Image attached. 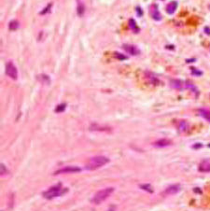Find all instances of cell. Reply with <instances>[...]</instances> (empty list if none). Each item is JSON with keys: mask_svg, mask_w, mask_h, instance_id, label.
<instances>
[{"mask_svg": "<svg viewBox=\"0 0 210 211\" xmlns=\"http://www.w3.org/2000/svg\"><path fill=\"white\" fill-rule=\"evenodd\" d=\"M107 163H109V159L107 157H105V156H95V157L91 158L87 162L85 169L89 171H94L104 166Z\"/></svg>", "mask_w": 210, "mask_h": 211, "instance_id": "1", "label": "cell"}, {"mask_svg": "<svg viewBox=\"0 0 210 211\" xmlns=\"http://www.w3.org/2000/svg\"><path fill=\"white\" fill-rule=\"evenodd\" d=\"M66 192H67V189L63 188L62 183H58L56 185H54V186H52L50 189H48L47 191H45L43 193H42V195H43L45 199L52 200L53 198H56L58 196L63 195Z\"/></svg>", "mask_w": 210, "mask_h": 211, "instance_id": "2", "label": "cell"}, {"mask_svg": "<svg viewBox=\"0 0 210 211\" xmlns=\"http://www.w3.org/2000/svg\"><path fill=\"white\" fill-rule=\"evenodd\" d=\"M114 190H115L114 188H106V189L101 190V191H98L94 195L91 202L94 205H100L101 203H103L105 200H107V198L112 194Z\"/></svg>", "mask_w": 210, "mask_h": 211, "instance_id": "3", "label": "cell"}, {"mask_svg": "<svg viewBox=\"0 0 210 211\" xmlns=\"http://www.w3.org/2000/svg\"><path fill=\"white\" fill-rule=\"evenodd\" d=\"M6 74L8 77H10L11 79L16 81L18 79V70L12 62H8L6 65Z\"/></svg>", "mask_w": 210, "mask_h": 211, "instance_id": "4", "label": "cell"}, {"mask_svg": "<svg viewBox=\"0 0 210 211\" xmlns=\"http://www.w3.org/2000/svg\"><path fill=\"white\" fill-rule=\"evenodd\" d=\"M81 171V168L78 166H65L56 170L53 173V175L57 176L61 174H69V173H78Z\"/></svg>", "mask_w": 210, "mask_h": 211, "instance_id": "5", "label": "cell"}, {"mask_svg": "<svg viewBox=\"0 0 210 211\" xmlns=\"http://www.w3.org/2000/svg\"><path fill=\"white\" fill-rule=\"evenodd\" d=\"M145 78L147 79V81H148L149 84H151V85L158 86L159 84L161 83L160 79H158L157 76L153 74L152 72H145Z\"/></svg>", "mask_w": 210, "mask_h": 211, "instance_id": "6", "label": "cell"}, {"mask_svg": "<svg viewBox=\"0 0 210 211\" xmlns=\"http://www.w3.org/2000/svg\"><path fill=\"white\" fill-rule=\"evenodd\" d=\"M181 191V186L179 184H175V185H171V186L167 187L165 192H162L163 195H174L176 194L178 192Z\"/></svg>", "mask_w": 210, "mask_h": 211, "instance_id": "7", "label": "cell"}, {"mask_svg": "<svg viewBox=\"0 0 210 211\" xmlns=\"http://www.w3.org/2000/svg\"><path fill=\"white\" fill-rule=\"evenodd\" d=\"M91 131H95V132H110L111 128L107 125H102L98 123H92L90 125Z\"/></svg>", "mask_w": 210, "mask_h": 211, "instance_id": "8", "label": "cell"}, {"mask_svg": "<svg viewBox=\"0 0 210 211\" xmlns=\"http://www.w3.org/2000/svg\"><path fill=\"white\" fill-rule=\"evenodd\" d=\"M123 48L124 49V50H126L129 54L131 55H138L140 53V50L138 48H136V46L134 45H130V44H125L123 46Z\"/></svg>", "mask_w": 210, "mask_h": 211, "instance_id": "9", "label": "cell"}, {"mask_svg": "<svg viewBox=\"0 0 210 211\" xmlns=\"http://www.w3.org/2000/svg\"><path fill=\"white\" fill-rule=\"evenodd\" d=\"M170 86L172 88H174L176 90H183L184 88H186V85H185V82L179 81V79H172L170 81Z\"/></svg>", "mask_w": 210, "mask_h": 211, "instance_id": "10", "label": "cell"}, {"mask_svg": "<svg viewBox=\"0 0 210 211\" xmlns=\"http://www.w3.org/2000/svg\"><path fill=\"white\" fill-rule=\"evenodd\" d=\"M176 127H178V130L179 133H186L189 131V129H190V124H189V122H187L186 121H179L178 122Z\"/></svg>", "mask_w": 210, "mask_h": 211, "instance_id": "11", "label": "cell"}, {"mask_svg": "<svg viewBox=\"0 0 210 211\" xmlns=\"http://www.w3.org/2000/svg\"><path fill=\"white\" fill-rule=\"evenodd\" d=\"M171 144H172V141L169 140V139H166V138L159 139V140L155 141L153 143V145L155 147H158V148H165V147H167V146H170Z\"/></svg>", "mask_w": 210, "mask_h": 211, "instance_id": "12", "label": "cell"}, {"mask_svg": "<svg viewBox=\"0 0 210 211\" xmlns=\"http://www.w3.org/2000/svg\"><path fill=\"white\" fill-rule=\"evenodd\" d=\"M150 15H151V17H152V19L155 20V21H160L162 19V16H161V14H160V11L158 10L157 7L155 5L152 6V8H151Z\"/></svg>", "mask_w": 210, "mask_h": 211, "instance_id": "13", "label": "cell"}, {"mask_svg": "<svg viewBox=\"0 0 210 211\" xmlns=\"http://www.w3.org/2000/svg\"><path fill=\"white\" fill-rule=\"evenodd\" d=\"M199 171L203 173H208L210 172V162L209 161H204L200 163L199 165Z\"/></svg>", "mask_w": 210, "mask_h": 211, "instance_id": "14", "label": "cell"}, {"mask_svg": "<svg viewBox=\"0 0 210 211\" xmlns=\"http://www.w3.org/2000/svg\"><path fill=\"white\" fill-rule=\"evenodd\" d=\"M176 8H178V3H176V1H172V2H170V3L167 5V7H166V11H167V13L173 14L174 12L176 11Z\"/></svg>", "mask_w": 210, "mask_h": 211, "instance_id": "15", "label": "cell"}, {"mask_svg": "<svg viewBox=\"0 0 210 211\" xmlns=\"http://www.w3.org/2000/svg\"><path fill=\"white\" fill-rule=\"evenodd\" d=\"M37 78H39V81L41 83L45 84V85H49V84L50 83V79L49 76L46 75V74H41Z\"/></svg>", "mask_w": 210, "mask_h": 211, "instance_id": "16", "label": "cell"}, {"mask_svg": "<svg viewBox=\"0 0 210 211\" xmlns=\"http://www.w3.org/2000/svg\"><path fill=\"white\" fill-rule=\"evenodd\" d=\"M199 114L201 117H203L204 119H205L210 122V111L209 110H207V109H199Z\"/></svg>", "mask_w": 210, "mask_h": 211, "instance_id": "17", "label": "cell"}, {"mask_svg": "<svg viewBox=\"0 0 210 211\" xmlns=\"http://www.w3.org/2000/svg\"><path fill=\"white\" fill-rule=\"evenodd\" d=\"M129 27L131 28V30L134 33H138V32H139V28H138L136 23L134 22L133 19H130L129 20Z\"/></svg>", "mask_w": 210, "mask_h": 211, "instance_id": "18", "label": "cell"}, {"mask_svg": "<svg viewBox=\"0 0 210 211\" xmlns=\"http://www.w3.org/2000/svg\"><path fill=\"white\" fill-rule=\"evenodd\" d=\"M19 26H20V23L18 21H16V20H12L10 23V24H8V27H10V29L12 31L17 30V29L19 28Z\"/></svg>", "mask_w": 210, "mask_h": 211, "instance_id": "19", "label": "cell"}, {"mask_svg": "<svg viewBox=\"0 0 210 211\" xmlns=\"http://www.w3.org/2000/svg\"><path fill=\"white\" fill-rule=\"evenodd\" d=\"M77 11H78V16H82L84 14V12H85V7H84V5L81 2H78V7H77Z\"/></svg>", "mask_w": 210, "mask_h": 211, "instance_id": "20", "label": "cell"}, {"mask_svg": "<svg viewBox=\"0 0 210 211\" xmlns=\"http://www.w3.org/2000/svg\"><path fill=\"white\" fill-rule=\"evenodd\" d=\"M140 188L144 190V191L149 192V193H152L153 192V188H152V186H151L150 184H143V185H140Z\"/></svg>", "mask_w": 210, "mask_h": 211, "instance_id": "21", "label": "cell"}, {"mask_svg": "<svg viewBox=\"0 0 210 211\" xmlns=\"http://www.w3.org/2000/svg\"><path fill=\"white\" fill-rule=\"evenodd\" d=\"M65 108H66V105H65V103L60 104V105H58V106H57V108H55V111H56L57 113L63 112V111H65Z\"/></svg>", "mask_w": 210, "mask_h": 211, "instance_id": "22", "label": "cell"}, {"mask_svg": "<svg viewBox=\"0 0 210 211\" xmlns=\"http://www.w3.org/2000/svg\"><path fill=\"white\" fill-rule=\"evenodd\" d=\"M114 55L116 56L117 59H119V60H126V59H127V57H126L125 55H123V54H120L119 52H115Z\"/></svg>", "mask_w": 210, "mask_h": 211, "instance_id": "23", "label": "cell"}, {"mask_svg": "<svg viewBox=\"0 0 210 211\" xmlns=\"http://www.w3.org/2000/svg\"><path fill=\"white\" fill-rule=\"evenodd\" d=\"M7 172H8V170H7V167L5 166V164L1 163V176L5 175Z\"/></svg>", "mask_w": 210, "mask_h": 211, "instance_id": "24", "label": "cell"}, {"mask_svg": "<svg viewBox=\"0 0 210 211\" xmlns=\"http://www.w3.org/2000/svg\"><path fill=\"white\" fill-rule=\"evenodd\" d=\"M52 8V4H50V5L48 6V8H44V10H42L41 11V14H45L46 12H49V10H50V8Z\"/></svg>", "mask_w": 210, "mask_h": 211, "instance_id": "25", "label": "cell"}, {"mask_svg": "<svg viewBox=\"0 0 210 211\" xmlns=\"http://www.w3.org/2000/svg\"><path fill=\"white\" fill-rule=\"evenodd\" d=\"M192 74L193 75H198V76H200V75H202V72H200V71H192Z\"/></svg>", "mask_w": 210, "mask_h": 211, "instance_id": "26", "label": "cell"}, {"mask_svg": "<svg viewBox=\"0 0 210 211\" xmlns=\"http://www.w3.org/2000/svg\"><path fill=\"white\" fill-rule=\"evenodd\" d=\"M205 32H207V34H210V30L208 29V27H205Z\"/></svg>", "mask_w": 210, "mask_h": 211, "instance_id": "27", "label": "cell"}, {"mask_svg": "<svg viewBox=\"0 0 210 211\" xmlns=\"http://www.w3.org/2000/svg\"><path fill=\"white\" fill-rule=\"evenodd\" d=\"M208 147H209V148H210V144H208Z\"/></svg>", "mask_w": 210, "mask_h": 211, "instance_id": "28", "label": "cell"}]
</instances>
